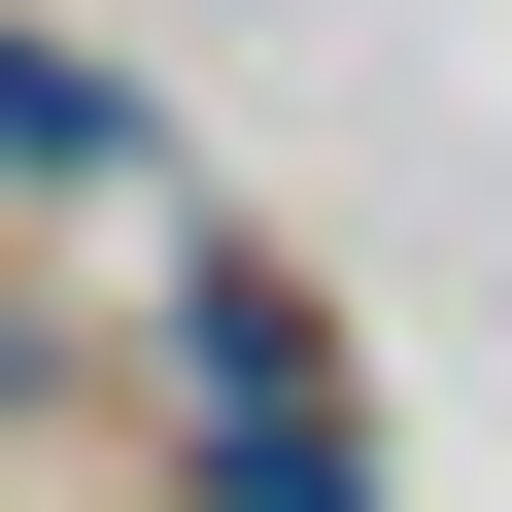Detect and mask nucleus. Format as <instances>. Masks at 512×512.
I'll return each instance as SVG.
<instances>
[{
	"label": "nucleus",
	"instance_id": "obj_1",
	"mask_svg": "<svg viewBox=\"0 0 512 512\" xmlns=\"http://www.w3.org/2000/svg\"><path fill=\"white\" fill-rule=\"evenodd\" d=\"M171 376H205V512H376V444H342V376H308V308H274V274H205V308H171Z\"/></svg>",
	"mask_w": 512,
	"mask_h": 512
}]
</instances>
